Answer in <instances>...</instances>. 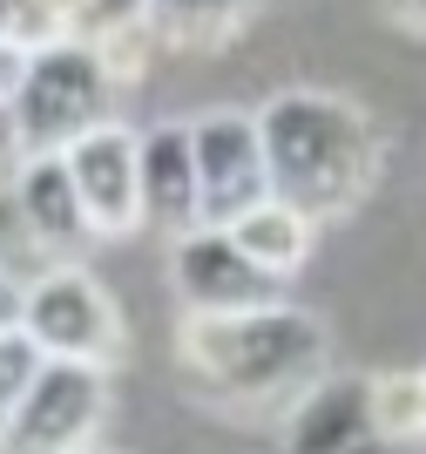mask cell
Returning a JSON list of instances; mask_svg holds the SVG:
<instances>
[{"instance_id": "9a60e30c", "label": "cell", "mask_w": 426, "mask_h": 454, "mask_svg": "<svg viewBox=\"0 0 426 454\" xmlns=\"http://www.w3.org/2000/svg\"><path fill=\"white\" fill-rule=\"evenodd\" d=\"M0 35H14L27 55L74 41V0H0Z\"/></svg>"}, {"instance_id": "277c9868", "label": "cell", "mask_w": 426, "mask_h": 454, "mask_svg": "<svg viewBox=\"0 0 426 454\" xmlns=\"http://www.w3.org/2000/svg\"><path fill=\"white\" fill-rule=\"evenodd\" d=\"M27 333L48 346V360H81V366H122V312L109 285L89 265H48L27 285Z\"/></svg>"}, {"instance_id": "9c48e42d", "label": "cell", "mask_w": 426, "mask_h": 454, "mask_svg": "<svg viewBox=\"0 0 426 454\" xmlns=\"http://www.w3.org/2000/svg\"><path fill=\"white\" fill-rule=\"evenodd\" d=\"M7 210H14L20 245L41 251L48 265H81V251L95 245V224L68 176V156H27V170L7 190Z\"/></svg>"}, {"instance_id": "7c38bea8", "label": "cell", "mask_w": 426, "mask_h": 454, "mask_svg": "<svg viewBox=\"0 0 426 454\" xmlns=\"http://www.w3.org/2000/svg\"><path fill=\"white\" fill-rule=\"evenodd\" d=\"M74 41H89L95 55L115 68V82L149 75V61L163 48L156 35V0H74Z\"/></svg>"}, {"instance_id": "2e32d148", "label": "cell", "mask_w": 426, "mask_h": 454, "mask_svg": "<svg viewBox=\"0 0 426 454\" xmlns=\"http://www.w3.org/2000/svg\"><path fill=\"white\" fill-rule=\"evenodd\" d=\"M372 414H379L386 441H420V366L372 373Z\"/></svg>"}, {"instance_id": "ac0fdd59", "label": "cell", "mask_w": 426, "mask_h": 454, "mask_svg": "<svg viewBox=\"0 0 426 454\" xmlns=\"http://www.w3.org/2000/svg\"><path fill=\"white\" fill-rule=\"evenodd\" d=\"M20 170H27V136H20L14 102H0V190H14Z\"/></svg>"}, {"instance_id": "3957f363", "label": "cell", "mask_w": 426, "mask_h": 454, "mask_svg": "<svg viewBox=\"0 0 426 454\" xmlns=\"http://www.w3.org/2000/svg\"><path fill=\"white\" fill-rule=\"evenodd\" d=\"M115 95H122V82H115V68L95 55L89 41L35 48L27 75L14 89V115H20V136H27V156H61L81 136L109 129Z\"/></svg>"}, {"instance_id": "52a82bcc", "label": "cell", "mask_w": 426, "mask_h": 454, "mask_svg": "<svg viewBox=\"0 0 426 454\" xmlns=\"http://www.w3.org/2000/svg\"><path fill=\"white\" fill-rule=\"evenodd\" d=\"M169 285H176V305L183 319H230V312H258V305H278V278L244 258V245L230 231H190L169 245Z\"/></svg>"}, {"instance_id": "30bf717a", "label": "cell", "mask_w": 426, "mask_h": 454, "mask_svg": "<svg viewBox=\"0 0 426 454\" xmlns=\"http://www.w3.org/2000/svg\"><path fill=\"white\" fill-rule=\"evenodd\" d=\"M143 231H156L169 245L190 238V231H210L190 122H163V129L143 136Z\"/></svg>"}, {"instance_id": "603a6c76", "label": "cell", "mask_w": 426, "mask_h": 454, "mask_svg": "<svg viewBox=\"0 0 426 454\" xmlns=\"http://www.w3.org/2000/svg\"><path fill=\"white\" fill-rule=\"evenodd\" d=\"M81 454H109V448H81Z\"/></svg>"}, {"instance_id": "7a4b0ae2", "label": "cell", "mask_w": 426, "mask_h": 454, "mask_svg": "<svg viewBox=\"0 0 426 454\" xmlns=\"http://www.w3.org/2000/svg\"><path fill=\"white\" fill-rule=\"evenodd\" d=\"M258 122H264V156H271V197L305 210L312 224L352 217L386 170V136L352 95L284 89L258 109Z\"/></svg>"}, {"instance_id": "e0dca14e", "label": "cell", "mask_w": 426, "mask_h": 454, "mask_svg": "<svg viewBox=\"0 0 426 454\" xmlns=\"http://www.w3.org/2000/svg\"><path fill=\"white\" fill-rule=\"evenodd\" d=\"M48 373V346L27 333V325H14V333H0V427L14 420V407L27 394H35V380Z\"/></svg>"}, {"instance_id": "ffe728a7", "label": "cell", "mask_w": 426, "mask_h": 454, "mask_svg": "<svg viewBox=\"0 0 426 454\" xmlns=\"http://www.w3.org/2000/svg\"><path fill=\"white\" fill-rule=\"evenodd\" d=\"M20 75H27V48H20L14 35H0V102H14Z\"/></svg>"}, {"instance_id": "8fae6325", "label": "cell", "mask_w": 426, "mask_h": 454, "mask_svg": "<svg viewBox=\"0 0 426 454\" xmlns=\"http://www.w3.org/2000/svg\"><path fill=\"white\" fill-rule=\"evenodd\" d=\"M372 414V373H332L291 420H284V454H386Z\"/></svg>"}, {"instance_id": "5bb4252c", "label": "cell", "mask_w": 426, "mask_h": 454, "mask_svg": "<svg viewBox=\"0 0 426 454\" xmlns=\"http://www.w3.org/2000/svg\"><path fill=\"white\" fill-rule=\"evenodd\" d=\"M251 0H156V35L176 55H217L244 35Z\"/></svg>"}, {"instance_id": "7402d4cb", "label": "cell", "mask_w": 426, "mask_h": 454, "mask_svg": "<svg viewBox=\"0 0 426 454\" xmlns=\"http://www.w3.org/2000/svg\"><path fill=\"white\" fill-rule=\"evenodd\" d=\"M420 441H426V366H420Z\"/></svg>"}, {"instance_id": "6da1fadb", "label": "cell", "mask_w": 426, "mask_h": 454, "mask_svg": "<svg viewBox=\"0 0 426 454\" xmlns=\"http://www.w3.org/2000/svg\"><path fill=\"white\" fill-rule=\"evenodd\" d=\"M176 360L223 414L291 420L332 380V333L318 312H298L278 299L258 312H230V319H183Z\"/></svg>"}, {"instance_id": "5b68a950", "label": "cell", "mask_w": 426, "mask_h": 454, "mask_svg": "<svg viewBox=\"0 0 426 454\" xmlns=\"http://www.w3.org/2000/svg\"><path fill=\"white\" fill-rule=\"evenodd\" d=\"M109 427V366L48 360L35 394L0 427V454H81Z\"/></svg>"}, {"instance_id": "44dd1931", "label": "cell", "mask_w": 426, "mask_h": 454, "mask_svg": "<svg viewBox=\"0 0 426 454\" xmlns=\"http://www.w3.org/2000/svg\"><path fill=\"white\" fill-rule=\"evenodd\" d=\"M386 7L392 27H407V35H426V0H379Z\"/></svg>"}, {"instance_id": "8992f818", "label": "cell", "mask_w": 426, "mask_h": 454, "mask_svg": "<svg viewBox=\"0 0 426 454\" xmlns=\"http://www.w3.org/2000/svg\"><path fill=\"white\" fill-rule=\"evenodd\" d=\"M197 170H204V217L210 231H230L244 210L271 197V156H264L258 109H204L190 122Z\"/></svg>"}, {"instance_id": "d6986e66", "label": "cell", "mask_w": 426, "mask_h": 454, "mask_svg": "<svg viewBox=\"0 0 426 454\" xmlns=\"http://www.w3.org/2000/svg\"><path fill=\"white\" fill-rule=\"evenodd\" d=\"M14 325H27V285L0 265V333H14Z\"/></svg>"}, {"instance_id": "4fadbf2b", "label": "cell", "mask_w": 426, "mask_h": 454, "mask_svg": "<svg viewBox=\"0 0 426 454\" xmlns=\"http://www.w3.org/2000/svg\"><path fill=\"white\" fill-rule=\"evenodd\" d=\"M230 238L244 245V258H258L271 278H291L305 258H312L318 245V224L305 217V210H291L284 197H264L258 210H244L237 224H230Z\"/></svg>"}, {"instance_id": "ba28073f", "label": "cell", "mask_w": 426, "mask_h": 454, "mask_svg": "<svg viewBox=\"0 0 426 454\" xmlns=\"http://www.w3.org/2000/svg\"><path fill=\"white\" fill-rule=\"evenodd\" d=\"M68 156V176L81 190V210H89V224L102 245L115 238H129L143 231V136L129 122H109V129L81 136Z\"/></svg>"}]
</instances>
